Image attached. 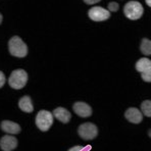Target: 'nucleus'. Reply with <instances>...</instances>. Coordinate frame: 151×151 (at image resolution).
I'll return each instance as SVG.
<instances>
[{"label": "nucleus", "mask_w": 151, "mask_h": 151, "mask_svg": "<svg viewBox=\"0 0 151 151\" xmlns=\"http://www.w3.org/2000/svg\"><path fill=\"white\" fill-rule=\"evenodd\" d=\"M144 8L138 1H129L124 7V13L129 19L136 21L143 15Z\"/></svg>", "instance_id": "nucleus-3"}, {"label": "nucleus", "mask_w": 151, "mask_h": 151, "mask_svg": "<svg viewBox=\"0 0 151 151\" xmlns=\"http://www.w3.org/2000/svg\"><path fill=\"white\" fill-rule=\"evenodd\" d=\"M1 23H2V14L0 13V24H1Z\"/></svg>", "instance_id": "nucleus-22"}, {"label": "nucleus", "mask_w": 151, "mask_h": 151, "mask_svg": "<svg viewBox=\"0 0 151 151\" xmlns=\"http://www.w3.org/2000/svg\"><path fill=\"white\" fill-rule=\"evenodd\" d=\"M119 3H116V2H109L108 3V10L109 12H117V9H119Z\"/></svg>", "instance_id": "nucleus-17"}, {"label": "nucleus", "mask_w": 151, "mask_h": 151, "mask_svg": "<svg viewBox=\"0 0 151 151\" xmlns=\"http://www.w3.org/2000/svg\"><path fill=\"white\" fill-rule=\"evenodd\" d=\"M84 2H85L86 4H89V5H91V4H95V3H98L99 1H101V0H83Z\"/></svg>", "instance_id": "nucleus-20"}, {"label": "nucleus", "mask_w": 151, "mask_h": 151, "mask_svg": "<svg viewBox=\"0 0 151 151\" xmlns=\"http://www.w3.org/2000/svg\"><path fill=\"white\" fill-rule=\"evenodd\" d=\"M8 50L12 56L19 57V58H23L28 54V46L19 36H13L9 40Z\"/></svg>", "instance_id": "nucleus-1"}, {"label": "nucleus", "mask_w": 151, "mask_h": 151, "mask_svg": "<svg viewBox=\"0 0 151 151\" xmlns=\"http://www.w3.org/2000/svg\"><path fill=\"white\" fill-rule=\"evenodd\" d=\"M91 148V146H87V147H83V146H74L68 151H89Z\"/></svg>", "instance_id": "nucleus-18"}, {"label": "nucleus", "mask_w": 151, "mask_h": 151, "mask_svg": "<svg viewBox=\"0 0 151 151\" xmlns=\"http://www.w3.org/2000/svg\"><path fill=\"white\" fill-rule=\"evenodd\" d=\"M151 66V60L146 57H143V58H140L138 61L136 63V70H138L139 73H143L144 70H146L147 68H149Z\"/></svg>", "instance_id": "nucleus-13"}, {"label": "nucleus", "mask_w": 151, "mask_h": 151, "mask_svg": "<svg viewBox=\"0 0 151 151\" xmlns=\"http://www.w3.org/2000/svg\"><path fill=\"white\" fill-rule=\"evenodd\" d=\"M53 115L52 112L48 110H40L36 115V125L39 130L42 132H46L53 125Z\"/></svg>", "instance_id": "nucleus-4"}, {"label": "nucleus", "mask_w": 151, "mask_h": 151, "mask_svg": "<svg viewBox=\"0 0 151 151\" xmlns=\"http://www.w3.org/2000/svg\"><path fill=\"white\" fill-rule=\"evenodd\" d=\"M1 129L9 135H15L21 133V126L12 121H3L1 123Z\"/></svg>", "instance_id": "nucleus-10"}, {"label": "nucleus", "mask_w": 151, "mask_h": 151, "mask_svg": "<svg viewBox=\"0 0 151 151\" xmlns=\"http://www.w3.org/2000/svg\"><path fill=\"white\" fill-rule=\"evenodd\" d=\"M141 78H142V80L143 81H145V82H151V66L149 68H147L146 70H144L143 73H141Z\"/></svg>", "instance_id": "nucleus-16"}, {"label": "nucleus", "mask_w": 151, "mask_h": 151, "mask_svg": "<svg viewBox=\"0 0 151 151\" xmlns=\"http://www.w3.org/2000/svg\"><path fill=\"white\" fill-rule=\"evenodd\" d=\"M53 115L54 117H56L59 122L63 124H68V122L70 121V117H72V114L68 111L66 108L64 107H57L53 110Z\"/></svg>", "instance_id": "nucleus-11"}, {"label": "nucleus", "mask_w": 151, "mask_h": 151, "mask_svg": "<svg viewBox=\"0 0 151 151\" xmlns=\"http://www.w3.org/2000/svg\"><path fill=\"white\" fill-rule=\"evenodd\" d=\"M73 109L81 117H89L92 114V108L89 104L85 103V102H76L74 106H73Z\"/></svg>", "instance_id": "nucleus-8"}, {"label": "nucleus", "mask_w": 151, "mask_h": 151, "mask_svg": "<svg viewBox=\"0 0 151 151\" xmlns=\"http://www.w3.org/2000/svg\"><path fill=\"white\" fill-rule=\"evenodd\" d=\"M28 82V74L25 70H15L10 74L9 79H8V84L13 89H22L26 86Z\"/></svg>", "instance_id": "nucleus-2"}, {"label": "nucleus", "mask_w": 151, "mask_h": 151, "mask_svg": "<svg viewBox=\"0 0 151 151\" xmlns=\"http://www.w3.org/2000/svg\"><path fill=\"white\" fill-rule=\"evenodd\" d=\"M78 134L84 140H93L98 135V129L92 123H84L78 128Z\"/></svg>", "instance_id": "nucleus-5"}, {"label": "nucleus", "mask_w": 151, "mask_h": 151, "mask_svg": "<svg viewBox=\"0 0 151 151\" xmlns=\"http://www.w3.org/2000/svg\"><path fill=\"white\" fill-rule=\"evenodd\" d=\"M88 15L94 22H103L110 17V12L100 6H94L89 9Z\"/></svg>", "instance_id": "nucleus-6"}, {"label": "nucleus", "mask_w": 151, "mask_h": 151, "mask_svg": "<svg viewBox=\"0 0 151 151\" xmlns=\"http://www.w3.org/2000/svg\"><path fill=\"white\" fill-rule=\"evenodd\" d=\"M145 2H146V4H147L148 6H150V7H151V0H145Z\"/></svg>", "instance_id": "nucleus-21"}, {"label": "nucleus", "mask_w": 151, "mask_h": 151, "mask_svg": "<svg viewBox=\"0 0 151 151\" xmlns=\"http://www.w3.org/2000/svg\"><path fill=\"white\" fill-rule=\"evenodd\" d=\"M5 84V76L0 70V88H2Z\"/></svg>", "instance_id": "nucleus-19"}, {"label": "nucleus", "mask_w": 151, "mask_h": 151, "mask_svg": "<svg viewBox=\"0 0 151 151\" xmlns=\"http://www.w3.org/2000/svg\"><path fill=\"white\" fill-rule=\"evenodd\" d=\"M19 107L25 112H32L34 110L33 102L30 96H24L19 100Z\"/></svg>", "instance_id": "nucleus-12"}, {"label": "nucleus", "mask_w": 151, "mask_h": 151, "mask_svg": "<svg viewBox=\"0 0 151 151\" xmlns=\"http://www.w3.org/2000/svg\"><path fill=\"white\" fill-rule=\"evenodd\" d=\"M17 146V139L12 135H5L0 139V148L3 151H12Z\"/></svg>", "instance_id": "nucleus-7"}, {"label": "nucleus", "mask_w": 151, "mask_h": 151, "mask_svg": "<svg viewBox=\"0 0 151 151\" xmlns=\"http://www.w3.org/2000/svg\"><path fill=\"white\" fill-rule=\"evenodd\" d=\"M141 111L145 116L151 117V100H145L142 102Z\"/></svg>", "instance_id": "nucleus-15"}, {"label": "nucleus", "mask_w": 151, "mask_h": 151, "mask_svg": "<svg viewBox=\"0 0 151 151\" xmlns=\"http://www.w3.org/2000/svg\"><path fill=\"white\" fill-rule=\"evenodd\" d=\"M125 117L130 123L140 124L143 119V113L136 107H130L125 112Z\"/></svg>", "instance_id": "nucleus-9"}, {"label": "nucleus", "mask_w": 151, "mask_h": 151, "mask_svg": "<svg viewBox=\"0 0 151 151\" xmlns=\"http://www.w3.org/2000/svg\"><path fill=\"white\" fill-rule=\"evenodd\" d=\"M140 50L144 55H151V40L144 38L141 41Z\"/></svg>", "instance_id": "nucleus-14"}, {"label": "nucleus", "mask_w": 151, "mask_h": 151, "mask_svg": "<svg viewBox=\"0 0 151 151\" xmlns=\"http://www.w3.org/2000/svg\"><path fill=\"white\" fill-rule=\"evenodd\" d=\"M148 135H149V137H151V130L149 131V132H148Z\"/></svg>", "instance_id": "nucleus-23"}]
</instances>
